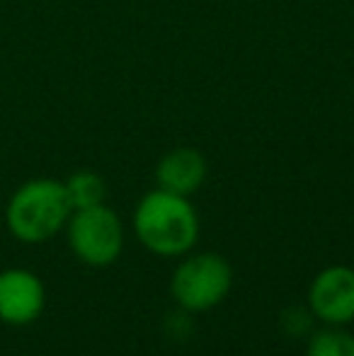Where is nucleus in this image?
<instances>
[{
  "instance_id": "6",
  "label": "nucleus",
  "mask_w": 354,
  "mask_h": 356,
  "mask_svg": "<svg viewBox=\"0 0 354 356\" xmlns=\"http://www.w3.org/2000/svg\"><path fill=\"white\" fill-rule=\"evenodd\" d=\"M47 291L37 274L8 269L0 274V320L8 325H29L42 315Z\"/></svg>"
},
{
  "instance_id": "2",
  "label": "nucleus",
  "mask_w": 354,
  "mask_h": 356,
  "mask_svg": "<svg viewBox=\"0 0 354 356\" xmlns=\"http://www.w3.org/2000/svg\"><path fill=\"white\" fill-rule=\"evenodd\" d=\"M73 207L58 179H29L13 194L5 211L10 233L22 243H44L68 223Z\"/></svg>"
},
{
  "instance_id": "7",
  "label": "nucleus",
  "mask_w": 354,
  "mask_h": 356,
  "mask_svg": "<svg viewBox=\"0 0 354 356\" xmlns=\"http://www.w3.org/2000/svg\"><path fill=\"white\" fill-rule=\"evenodd\" d=\"M207 158L197 148H175L156 165V182L161 189L189 197L207 179Z\"/></svg>"
},
{
  "instance_id": "8",
  "label": "nucleus",
  "mask_w": 354,
  "mask_h": 356,
  "mask_svg": "<svg viewBox=\"0 0 354 356\" xmlns=\"http://www.w3.org/2000/svg\"><path fill=\"white\" fill-rule=\"evenodd\" d=\"M63 184H66V194H68V202H71L73 211L99 207V204H104V197H107V184H104V179L99 177L97 172H92V170L73 172Z\"/></svg>"
},
{
  "instance_id": "1",
  "label": "nucleus",
  "mask_w": 354,
  "mask_h": 356,
  "mask_svg": "<svg viewBox=\"0 0 354 356\" xmlns=\"http://www.w3.org/2000/svg\"><path fill=\"white\" fill-rule=\"evenodd\" d=\"M134 230L138 243L161 257H179L189 252L199 238V216L189 197L153 189L134 211Z\"/></svg>"
},
{
  "instance_id": "5",
  "label": "nucleus",
  "mask_w": 354,
  "mask_h": 356,
  "mask_svg": "<svg viewBox=\"0 0 354 356\" xmlns=\"http://www.w3.org/2000/svg\"><path fill=\"white\" fill-rule=\"evenodd\" d=\"M308 308L313 318L332 327L354 320V269L345 264H332L313 279L308 289Z\"/></svg>"
},
{
  "instance_id": "9",
  "label": "nucleus",
  "mask_w": 354,
  "mask_h": 356,
  "mask_svg": "<svg viewBox=\"0 0 354 356\" xmlns=\"http://www.w3.org/2000/svg\"><path fill=\"white\" fill-rule=\"evenodd\" d=\"M306 356H354V337L340 327L321 330L311 337Z\"/></svg>"
},
{
  "instance_id": "3",
  "label": "nucleus",
  "mask_w": 354,
  "mask_h": 356,
  "mask_svg": "<svg viewBox=\"0 0 354 356\" xmlns=\"http://www.w3.org/2000/svg\"><path fill=\"white\" fill-rule=\"evenodd\" d=\"M233 286V269L221 254L202 252L187 257L172 272L170 291L182 310L207 313L216 308Z\"/></svg>"
},
{
  "instance_id": "4",
  "label": "nucleus",
  "mask_w": 354,
  "mask_h": 356,
  "mask_svg": "<svg viewBox=\"0 0 354 356\" xmlns=\"http://www.w3.org/2000/svg\"><path fill=\"white\" fill-rule=\"evenodd\" d=\"M68 245L81 262L109 267L124 250V225L109 207L78 209L68 218Z\"/></svg>"
},
{
  "instance_id": "10",
  "label": "nucleus",
  "mask_w": 354,
  "mask_h": 356,
  "mask_svg": "<svg viewBox=\"0 0 354 356\" xmlns=\"http://www.w3.org/2000/svg\"><path fill=\"white\" fill-rule=\"evenodd\" d=\"M311 320H313L311 308L308 310L289 308V310H284V315H282V327L287 330V334H291V337H301V334L308 332V327H311Z\"/></svg>"
}]
</instances>
